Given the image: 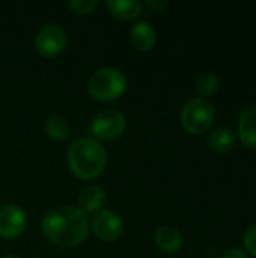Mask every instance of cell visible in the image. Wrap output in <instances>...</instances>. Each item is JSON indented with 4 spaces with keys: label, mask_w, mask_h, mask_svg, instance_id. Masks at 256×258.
Segmentation results:
<instances>
[{
    "label": "cell",
    "mask_w": 256,
    "mask_h": 258,
    "mask_svg": "<svg viewBox=\"0 0 256 258\" xmlns=\"http://www.w3.org/2000/svg\"><path fill=\"white\" fill-rule=\"evenodd\" d=\"M44 237L57 248H75L81 245L89 234L88 213L78 207L60 206L50 210L42 219Z\"/></svg>",
    "instance_id": "6da1fadb"
},
{
    "label": "cell",
    "mask_w": 256,
    "mask_h": 258,
    "mask_svg": "<svg viewBox=\"0 0 256 258\" xmlns=\"http://www.w3.org/2000/svg\"><path fill=\"white\" fill-rule=\"evenodd\" d=\"M66 160L71 172L77 178L89 181L104 172L109 157L100 141L94 138H78L69 145Z\"/></svg>",
    "instance_id": "7a4b0ae2"
},
{
    "label": "cell",
    "mask_w": 256,
    "mask_h": 258,
    "mask_svg": "<svg viewBox=\"0 0 256 258\" xmlns=\"http://www.w3.org/2000/svg\"><path fill=\"white\" fill-rule=\"evenodd\" d=\"M127 89L125 74L113 67H103L92 73L88 80V91L97 101H115Z\"/></svg>",
    "instance_id": "3957f363"
},
{
    "label": "cell",
    "mask_w": 256,
    "mask_h": 258,
    "mask_svg": "<svg viewBox=\"0 0 256 258\" xmlns=\"http://www.w3.org/2000/svg\"><path fill=\"white\" fill-rule=\"evenodd\" d=\"M214 118V106L205 98H192L181 109V124L190 135H202L208 132Z\"/></svg>",
    "instance_id": "277c9868"
},
{
    "label": "cell",
    "mask_w": 256,
    "mask_h": 258,
    "mask_svg": "<svg viewBox=\"0 0 256 258\" xmlns=\"http://www.w3.org/2000/svg\"><path fill=\"white\" fill-rule=\"evenodd\" d=\"M125 128V115L113 109H104L98 112L91 122V132L97 141H113L122 136Z\"/></svg>",
    "instance_id": "5b68a950"
},
{
    "label": "cell",
    "mask_w": 256,
    "mask_h": 258,
    "mask_svg": "<svg viewBox=\"0 0 256 258\" xmlns=\"http://www.w3.org/2000/svg\"><path fill=\"white\" fill-rule=\"evenodd\" d=\"M68 36L59 24H45L35 35V48L45 57H56L66 48Z\"/></svg>",
    "instance_id": "8992f818"
},
{
    "label": "cell",
    "mask_w": 256,
    "mask_h": 258,
    "mask_svg": "<svg viewBox=\"0 0 256 258\" xmlns=\"http://www.w3.org/2000/svg\"><path fill=\"white\" fill-rule=\"evenodd\" d=\"M89 228L92 230L97 239L110 243L116 242L122 236L124 222L118 213L112 210H101L92 218V221L89 222Z\"/></svg>",
    "instance_id": "52a82bcc"
},
{
    "label": "cell",
    "mask_w": 256,
    "mask_h": 258,
    "mask_svg": "<svg viewBox=\"0 0 256 258\" xmlns=\"http://www.w3.org/2000/svg\"><path fill=\"white\" fill-rule=\"evenodd\" d=\"M27 227V215L17 204H6L0 209V239L14 240Z\"/></svg>",
    "instance_id": "ba28073f"
},
{
    "label": "cell",
    "mask_w": 256,
    "mask_h": 258,
    "mask_svg": "<svg viewBox=\"0 0 256 258\" xmlns=\"http://www.w3.org/2000/svg\"><path fill=\"white\" fill-rule=\"evenodd\" d=\"M130 39L136 50L139 51H151L157 44V32L155 29L146 23L139 21L130 30Z\"/></svg>",
    "instance_id": "9c48e42d"
},
{
    "label": "cell",
    "mask_w": 256,
    "mask_h": 258,
    "mask_svg": "<svg viewBox=\"0 0 256 258\" xmlns=\"http://www.w3.org/2000/svg\"><path fill=\"white\" fill-rule=\"evenodd\" d=\"M154 242L155 246L164 252V254H177L180 252V249L183 248V236L181 233L170 225H164L160 227L154 236Z\"/></svg>",
    "instance_id": "30bf717a"
},
{
    "label": "cell",
    "mask_w": 256,
    "mask_h": 258,
    "mask_svg": "<svg viewBox=\"0 0 256 258\" xmlns=\"http://www.w3.org/2000/svg\"><path fill=\"white\" fill-rule=\"evenodd\" d=\"M238 138L250 150H256V106L246 109L238 119Z\"/></svg>",
    "instance_id": "8fae6325"
},
{
    "label": "cell",
    "mask_w": 256,
    "mask_h": 258,
    "mask_svg": "<svg viewBox=\"0 0 256 258\" xmlns=\"http://www.w3.org/2000/svg\"><path fill=\"white\" fill-rule=\"evenodd\" d=\"M237 144V133L229 127L214 128L208 136V145L219 154H226L234 150Z\"/></svg>",
    "instance_id": "7c38bea8"
},
{
    "label": "cell",
    "mask_w": 256,
    "mask_h": 258,
    "mask_svg": "<svg viewBox=\"0 0 256 258\" xmlns=\"http://www.w3.org/2000/svg\"><path fill=\"white\" fill-rule=\"evenodd\" d=\"M78 209L83 210L84 213L89 212H98L104 203H106V192L103 187L97 186V184H91L86 186L80 194H78Z\"/></svg>",
    "instance_id": "4fadbf2b"
},
{
    "label": "cell",
    "mask_w": 256,
    "mask_h": 258,
    "mask_svg": "<svg viewBox=\"0 0 256 258\" xmlns=\"http://www.w3.org/2000/svg\"><path fill=\"white\" fill-rule=\"evenodd\" d=\"M106 6L112 15L119 20L130 21L142 14V2L139 0H107Z\"/></svg>",
    "instance_id": "5bb4252c"
},
{
    "label": "cell",
    "mask_w": 256,
    "mask_h": 258,
    "mask_svg": "<svg viewBox=\"0 0 256 258\" xmlns=\"http://www.w3.org/2000/svg\"><path fill=\"white\" fill-rule=\"evenodd\" d=\"M45 132L54 141H66L71 136V122L63 115H53L45 121Z\"/></svg>",
    "instance_id": "9a60e30c"
},
{
    "label": "cell",
    "mask_w": 256,
    "mask_h": 258,
    "mask_svg": "<svg viewBox=\"0 0 256 258\" xmlns=\"http://www.w3.org/2000/svg\"><path fill=\"white\" fill-rule=\"evenodd\" d=\"M219 88H220V79L216 73H211V71L202 73L196 80V89L204 97L216 94Z\"/></svg>",
    "instance_id": "2e32d148"
},
{
    "label": "cell",
    "mask_w": 256,
    "mask_h": 258,
    "mask_svg": "<svg viewBox=\"0 0 256 258\" xmlns=\"http://www.w3.org/2000/svg\"><path fill=\"white\" fill-rule=\"evenodd\" d=\"M98 6L97 0H71L68 3V8L72 14L77 15H88Z\"/></svg>",
    "instance_id": "e0dca14e"
},
{
    "label": "cell",
    "mask_w": 256,
    "mask_h": 258,
    "mask_svg": "<svg viewBox=\"0 0 256 258\" xmlns=\"http://www.w3.org/2000/svg\"><path fill=\"white\" fill-rule=\"evenodd\" d=\"M243 245L244 249L256 258V225H252L246 230L244 236H243Z\"/></svg>",
    "instance_id": "ac0fdd59"
},
{
    "label": "cell",
    "mask_w": 256,
    "mask_h": 258,
    "mask_svg": "<svg viewBox=\"0 0 256 258\" xmlns=\"http://www.w3.org/2000/svg\"><path fill=\"white\" fill-rule=\"evenodd\" d=\"M146 8H149L152 12H161L167 8V2H157V0H148L146 3Z\"/></svg>",
    "instance_id": "d6986e66"
},
{
    "label": "cell",
    "mask_w": 256,
    "mask_h": 258,
    "mask_svg": "<svg viewBox=\"0 0 256 258\" xmlns=\"http://www.w3.org/2000/svg\"><path fill=\"white\" fill-rule=\"evenodd\" d=\"M222 258H249L247 257V254L244 252V251H241V249H237V248H232V249H228Z\"/></svg>",
    "instance_id": "ffe728a7"
},
{
    "label": "cell",
    "mask_w": 256,
    "mask_h": 258,
    "mask_svg": "<svg viewBox=\"0 0 256 258\" xmlns=\"http://www.w3.org/2000/svg\"><path fill=\"white\" fill-rule=\"evenodd\" d=\"M2 258H21V257H18V255H12V254H9V255H5V257H2Z\"/></svg>",
    "instance_id": "44dd1931"
}]
</instances>
